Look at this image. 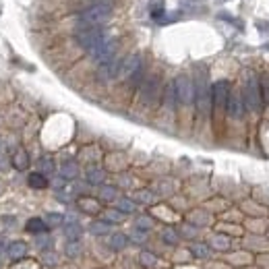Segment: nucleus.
Masks as SVG:
<instances>
[{"mask_svg":"<svg viewBox=\"0 0 269 269\" xmlns=\"http://www.w3.org/2000/svg\"><path fill=\"white\" fill-rule=\"evenodd\" d=\"M112 17V4L110 2H94L79 15L81 25H102Z\"/></svg>","mask_w":269,"mask_h":269,"instance_id":"obj_1","label":"nucleus"},{"mask_svg":"<svg viewBox=\"0 0 269 269\" xmlns=\"http://www.w3.org/2000/svg\"><path fill=\"white\" fill-rule=\"evenodd\" d=\"M77 44L81 46L83 50H94L95 46H99L104 40H108V33L104 32L99 25H81V29L77 32Z\"/></svg>","mask_w":269,"mask_h":269,"instance_id":"obj_2","label":"nucleus"},{"mask_svg":"<svg viewBox=\"0 0 269 269\" xmlns=\"http://www.w3.org/2000/svg\"><path fill=\"white\" fill-rule=\"evenodd\" d=\"M244 104L251 112H261L263 108V95H261V81L257 75H249L244 83Z\"/></svg>","mask_w":269,"mask_h":269,"instance_id":"obj_3","label":"nucleus"},{"mask_svg":"<svg viewBox=\"0 0 269 269\" xmlns=\"http://www.w3.org/2000/svg\"><path fill=\"white\" fill-rule=\"evenodd\" d=\"M195 104H197L199 114L209 112V108H211V89L207 85V79L203 75L195 81Z\"/></svg>","mask_w":269,"mask_h":269,"instance_id":"obj_4","label":"nucleus"},{"mask_svg":"<svg viewBox=\"0 0 269 269\" xmlns=\"http://www.w3.org/2000/svg\"><path fill=\"white\" fill-rule=\"evenodd\" d=\"M158 95H159V77L149 75L139 89V102H141V106H153Z\"/></svg>","mask_w":269,"mask_h":269,"instance_id":"obj_5","label":"nucleus"},{"mask_svg":"<svg viewBox=\"0 0 269 269\" xmlns=\"http://www.w3.org/2000/svg\"><path fill=\"white\" fill-rule=\"evenodd\" d=\"M176 87V97H178V104L182 106H190L195 102V83L189 79L187 75H180L178 79L174 81Z\"/></svg>","mask_w":269,"mask_h":269,"instance_id":"obj_6","label":"nucleus"},{"mask_svg":"<svg viewBox=\"0 0 269 269\" xmlns=\"http://www.w3.org/2000/svg\"><path fill=\"white\" fill-rule=\"evenodd\" d=\"M116 48H118V44L108 37V40H104L99 46H95L94 50H89V56H91L94 63L102 64V63H106V60H110V58L116 56Z\"/></svg>","mask_w":269,"mask_h":269,"instance_id":"obj_7","label":"nucleus"},{"mask_svg":"<svg viewBox=\"0 0 269 269\" xmlns=\"http://www.w3.org/2000/svg\"><path fill=\"white\" fill-rule=\"evenodd\" d=\"M228 97H230V83L226 79L215 81L211 87V104L215 110H226Z\"/></svg>","mask_w":269,"mask_h":269,"instance_id":"obj_8","label":"nucleus"},{"mask_svg":"<svg viewBox=\"0 0 269 269\" xmlns=\"http://www.w3.org/2000/svg\"><path fill=\"white\" fill-rule=\"evenodd\" d=\"M120 64H122V60L118 56H114L110 60H106V63H102V64H99V68H97V79L102 81V83L116 79L118 73H120Z\"/></svg>","mask_w":269,"mask_h":269,"instance_id":"obj_9","label":"nucleus"},{"mask_svg":"<svg viewBox=\"0 0 269 269\" xmlns=\"http://www.w3.org/2000/svg\"><path fill=\"white\" fill-rule=\"evenodd\" d=\"M244 97L240 94H230L228 97V104H226V112H228V116L232 118V120H242L244 118Z\"/></svg>","mask_w":269,"mask_h":269,"instance_id":"obj_10","label":"nucleus"},{"mask_svg":"<svg viewBox=\"0 0 269 269\" xmlns=\"http://www.w3.org/2000/svg\"><path fill=\"white\" fill-rule=\"evenodd\" d=\"M139 71H141V54H130V56H127L122 60L118 77L120 79H130V77Z\"/></svg>","mask_w":269,"mask_h":269,"instance_id":"obj_11","label":"nucleus"},{"mask_svg":"<svg viewBox=\"0 0 269 269\" xmlns=\"http://www.w3.org/2000/svg\"><path fill=\"white\" fill-rule=\"evenodd\" d=\"M176 104H178V97H176V87H174V81H172V83H168V87L164 91V108H166V112H174Z\"/></svg>","mask_w":269,"mask_h":269,"instance_id":"obj_12","label":"nucleus"},{"mask_svg":"<svg viewBox=\"0 0 269 269\" xmlns=\"http://www.w3.org/2000/svg\"><path fill=\"white\" fill-rule=\"evenodd\" d=\"M6 253H9V257H11L13 261H17V259H21V257L27 253V244L21 242V240H17V242H13L11 247L6 249Z\"/></svg>","mask_w":269,"mask_h":269,"instance_id":"obj_13","label":"nucleus"},{"mask_svg":"<svg viewBox=\"0 0 269 269\" xmlns=\"http://www.w3.org/2000/svg\"><path fill=\"white\" fill-rule=\"evenodd\" d=\"M27 182H29V187H32V189H46V187H48V180H46V176L42 172L29 174Z\"/></svg>","mask_w":269,"mask_h":269,"instance_id":"obj_14","label":"nucleus"},{"mask_svg":"<svg viewBox=\"0 0 269 269\" xmlns=\"http://www.w3.org/2000/svg\"><path fill=\"white\" fill-rule=\"evenodd\" d=\"M104 178H106V174H104L102 168H89V170H87V182H91V184H102Z\"/></svg>","mask_w":269,"mask_h":269,"instance_id":"obj_15","label":"nucleus"},{"mask_svg":"<svg viewBox=\"0 0 269 269\" xmlns=\"http://www.w3.org/2000/svg\"><path fill=\"white\" fill-rule=\"evenodd\" d=\"M46 222L44 220H40V218H32L27 222V230L29 232H33V234H37V232H46Z\"/></svg>","mask_w":269,"mask_h":269,"instance_id":"obj_16","label":"nucleus"},{"mask_svg":"<svg viewBox=\"0 0 269 269\" xmlns=\"http://www.w3.org/2000/svg\"><path fill=\"white\" fill-rule=\"evenodd\" d=\"M89 230H91L94 234L102 236V234H108V232H110V224H108V222H94V224L89 226Z\"/></svg>","mask_w":269,"mask_h":269,"instance_id":"obj_17","label":"nucleus"},{"mask_svg":"<svg viewBox=\"0 0 269 269\" xmlns=\"http://www.w3.org/2000/svg\"><path fill=\"white\" fill-rule=\"evenodd\" d=\"M63 176L64 178H75L77 174H79V168H77V164H73V161H66V164H63Z\"/></svg>","mask_w":269,"mask_h":269,"instance_id":"obj_18","label":"nucleus"},{"mask_svg":"<svg viewBox=\"0 0 269 269\" xmlns=\"http://www.w3.org/2000/svg\"><path fill=\"white\" fill-rule=\"evenodd\" d=\"M127 236L125 234H114L112 238H110V247L112 249H116V251H120V249H125L127 247Z\"/></svg>","mask_w":269,"mask_h":269,"instance_id":"obj_19","label":"nucleus"},{"mask_svg":"<svg viewBox=\"0 0 269 269\" xmlns=\"http://www.w3.org/2000/svg\"><path fill=\"white\" fill-rule=\"evenodd\" d=\"M13 164H15V168H17V170H23V168H27V166H29L27 153H25V151H17V156H15Z\"/></svg>","mask_w":269,"mask_h":269,"instance_id":"obj_20","label":"nucleus"},{"mask_svg":"<svg viewBox=\"0 0 269 269\" xmlns=\"http://www.w3.org/2000/svg\"><path fill=\"white\" fill-rule=\"evenodd\" d=\"M261 95H263V102L269 104V75L261 77Z\"/></svg>","mask_w":269,"mask_h":269,"instance_id":"obj_21","label":"nucleus"},{"mask_svg":"<svg viewBox=\"0 0 269 269\" xmlns=\"http://www.w3.org/2000/svg\"><path fill=\"white\" fill-rule=\"evenodd\" d=\"M64 234H66L68 238H71V240H77V238L81 236V226H79V224H71V226H66Z\"/></svg>","mask_w":269,"mask_h":269,"instance_id":"obj_22","label":"nucleus"},{"mask_svg":"<svg viewBox=\"0 0 269 269\" xmlns=\"http://www.w3.org/2000/svg\"><path fill=\"white\" fill-rule=\"evenodd\" d=\"M118 209L122 213H133L135 211V203L130 201V199H120V201H118Z\"/></svg>","mask_w":269,"mask_h":269,"instance_id":"obj_23","label":"nucleus"},{"mask_svg":"<svg viewBox=\"0 0 269 269\" xmlns=\"http://www.w3.org/2000/svg\"><path fill=\"white\" fill-rule=\"evenodd\" d=\"M40 168H42V174H50V172H54V161L50 158H44L40 161Z\"/></svg>","mask_w":269,"mask_h":269,"instance_id":"obj_24","label":"nucleus"},{"mask_svg":"<svg viewBox=\"0 0 269 269\" xmlns=\"http://www.w3.org/2000/svg\"><path fill=\"white\" fill-rule=\"evenodd\" d=\"M193 253H195L197 257H207V255H209V249H207L205 244H195V247H193Z\"/></svg>","mask_w":269,"mask_h":269,"instance_id":"obj_25","label":"nucleus"},{"mask_svg":"<svg viewBox=\"0 0 269 269\" xmlns=\"http://www.w3.org/2000/svg\"><path fill=\"white\" fill-rule=\"evenodd\" d=\"M161 15H164V2L153 4V9H151V17H153V19H159Z\"/></svg>","mask_w":269,"mask_h":269,"instance_id":"obj_26","label":"nucleus"},{"mask_svg":"<svg viewBox=\"0 0 269 269\" xmlns=\"http://www.w3.org/2000/svg\"><path fill=\"white\" fill-rule=\"evenodd\" d=\"M66 253H68L71 257H77V255L81 253V244H79V242H71V244H68V249H66Z\"/></svg>","mask_w":269,"mask_h":269,"instance_id":"obj_27","label":"nucleus"},{"mask_svg":"<svg viewBox=\"0 0 269 269\" xmlns=\"http://www.w3.org/2000/svg\"><path fill=\"white\" fill-rule=\"evenodd\" d=\"M102 197H104V199H108V201H110V199H114V197H116V189H112V187H106V189L102 190Z\"/></svg>","mask_w":269,"mask_h":269,"instance_id":"obj_28","label":"nucleus"},{"mask_svg":"<svg viewBox=\"0 0 269 269\" xmlns=\"http://www.w3.org/2000/svg\"><path fill=\"white\" fill-rule=\"evenodd\" d=\"M164 238H166V242H176V240H178V236H176L174 232H172V230H166V232H164Z\"/></svg>","mask_w":269,"mask_h":269,"instance_id":"obj_29","label":"nucleus"},{"mask_svg":"<svg viewBox=\"0 0 269 269\" xmlns=\"http://www.w3.org/2000/svg\"><path fill=\"white\" fill-rule=\"evenodd\" d=\"M48 222H52V224H63V215L50 213V215H48Z\"/></svg>","mask_w":269,"mask_h":269,"instance_id":"obj_30","label":"nucleus"},{"mask_svg":"<svg viewBox=\"0 0 269 269\" xmlns=\"http://www.w3.org/2000/svg\"><path fill=\"white\" fill-rule=\"evenodd\" d=\"M141 261H143V265H147V267L153 265V257L151 255H141Z\"/></svg>","mask_w":269,"mask_h":269,"instance_id":"obj_31","label":"nucleus"},{"mask_svg":"<svg viewBox=\"0 0 269 269\" xmlns=\"http://www.w3.org/2000/svg\"><path fill=\"white\" fill-rule=\"evenodd\" d=\"M137 224H139L141 228H149V226H151V220H147V218H141L139 222H137Z\"/></svg>","mask_w":269,"mask_h":269,"instance_id":"obj_32","label":"nucleus"},{"mask_svg":"<svg viewBox=\"0 0 269 269\" xmlns=\"http://www.w3.org/2000/svg\"><path fill=\"white\" fill-rule=\"evenodd\" d=\"M44 261H48V265H54L56 263V255H46Z\"/></svg>","mask_w":269,"mask_h":269,"instance_id":"obj_33","label":"nucleus"},{"mask_svg":"<svg viewBox=\"0 0 269 269\" xmlns=\"http://www.w3.org/2000/svg\"><path fill=\"white\" fill-rule=\"evenodd\" d=\"M108 218H110V220H114V222H118V220H120V215H118L116 211H114V213L110 211V215H108Z\"/></svg>","mask_w":269,"mask_h":269,"instance_id":"obj_34","label":"nucleus"},{"mask_svg":"<svg viewBox=\"0 0 269 269\" xmlns=\"http://www.w3.org/2000/svg\"><path fill=\"white\" fill-rule=\"evenodd\" d=\"M89 2H91V4H94V2H106V0H89Z\"/></svg>","mask_w":269,"mask_h":269,"instance_id":"obj_35","label":"nucleus"}]
</instances>
